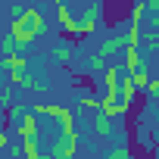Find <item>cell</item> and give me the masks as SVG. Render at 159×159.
<instances>
[{
    "mask_svg": "<svg viewBox=\"0 0 159 159\" xmlns=\"http://www.w3.org/2000/svg\"><path fill=\"white\" fill-rule=\"evenodd\" d=\"M147 7H150V13H156L159 10V0H147Z\"/></svg>",
    "mask_w": 159,
    "mask_h": 159,
    "instance_id": "18",
    "label": "cell"
},
{
    "mask_svg": "<svg viewBox=\"0 0 159 159\" xmlns=\"http://www.w3.org/2000/svg\"><path fill=\"white\" fill-rule=\"evenodd\" d=\"M156 153H159V147H156Z\"/></svg>",
    "mask_w": 159,
    "mask_h": 159,
    "instance_id": "19",
    "label": "cell"
},
{
    "mask_svg": "<svg viewBox=\"0 0 159 159\" xmlns=\"http://www.w3.org/2000/svg\"><path fill=\"white\" fill-rule=\"evenodd\" d=\"M69 56H72V47H69V44H56L53 59H56V62H69Z\"/></svg>",
    "mask_w": 159,
    "mask_h": 159,
    "instance_id": "10",
    "label": "cell"
},
{
    "mask_svg": "<svg viewBox=\"0 0 159 159\" xmlns=\"http://www.w3.org/2000/svg\"><path fill=\"white\" fill-rule=\"evenodd\" d=\"M10 13H13L10 25H19V28H25L31 34H41L44 31V16L34 7H10Z\"/></svg>",
    "mask_w": 159,
    "mask_h": 159,
    "instance_id": "1",
    "label": "cell"
},
{
    "mask_svg": "<svg viewBox=\"0 0 159 159\" xmlns=\"http://www.w3.org/2000/svg\"><path fill=\"white\" fill-rule=\"evenodd\" d=\"M147 94H150V97H159V78H150V84H147Z\"/></svg>",
    "mask_w": 159,
    "mask_h": 159,
    "instance_id": "15",
    "label": "cell"
},
{
    "mask_svg": "<svg viewBox=\"0 0 159 159\" xmlns=\"http://www.w3.org/2000/svg\"><path fill=\"white\" fill-rule=\"evenodd\" d=\"M10 34H13V41L19 44V47H28L38 34H31V31H25V28H19V25H10Z\"/></svg>",
    "mask_w": 159,
    "mask_h": 159,
    "instance_id": "7",
    "label": "cell"
},
{
    "mask_svg": "<svg viewBox=\"0 0 159 159\" xmlns=\"http://www.w3.org/2000/svg\"><path fill=\"white\" fill-rule=\"evenodd\" d=\"M94 131H97L100 137H109V134H112V116L100 109V112L94 116Z\"/></svg>",
    "mask_w": 159,
    "mask_h": 159,
    "instance_id": "5",
    "label": "cell"
},
{
    "mask_svg": "<svg viewBox=\"0 0 159 159\" xmlns=\"http://www.w3.org/2000/svg\"><path fill=\"white\" fill-rule=\"evenodd\" d=\"M150 25L159 31V10H156V13H150Z\"/></svg>",
    "mask_w": 159,
    "mask_h": 159,
    "instance_id": "17",
    "label": "cell"
},
{
    "mask_svg": "<svg viewBox=\"0 0 159 159\" xmlns=\"http://www.w3.org/2000/svg\"><path fill=\"white\" fill-rule=\"evenodd\" d=\"M106 156H109V159H128V147H112Z\"/></svg>",
    "mask_w": 159,
    "mask_h": 159,
    "instance_id": "14",
    "label": "cell"
},
{
    "mask_svg": "<svg viewBox=\"0 0 159 159\" xmlns=\"http://www.w3.org/2000/svg\"><path fill=\"white\" fill-rule=\"evenodd\" d=\"M131 81H134V88H137V91H147V84H150V75H147V69H137V72H131Z\"/></svg>",
    "mask_w": 159,
    "mask_h": 159,
    "instance_id": "8",
    "label": "cell"
},
{
    "mask_svg": "<svg viewBox=\"0 0 159 159\" xmlns=\"http://www.w3.org/2000/svg\"><path fill=\"white\" fill-rule=\"evenodd\" d=\"M103 59H106V56H100V53H97V56L91 59V72H94V75H100V72H106V62H103Z\"/></svg>",
    "mask_w": 159,
    "mask_h": 159,
    "instance_id": "13",
    "label": "cell"
},
{
    "mask_svg": "<svg viewBox=\"0 0 159 159\" xmlns=\"http://www.w3.org/2000/svg\"><path fill=\"white\" fill-rule=\"evenodd\" d=\"M0 100H3V106H10V103H13V91H3V94H0Z\"/></svg>",
    "mask_w": 159,
    "mask_h": 159,
    "instance_id": "16",
    "label": "cell"
},
{
    "mask_svg": "<svg viewBox=\"0 0 159 159\" xmlns=\"http://www.w3.org/2000/svg\"><path fill=\"white\" fill-rule=\"evenodd\" d=\"M140 62H143L140 47H125V72H137V69H140Z\"/></svg>",
    "mask_w": 159,
    "mask_h": 159,
    "instance_id": "6",
    "label": "cell"
},
{
    "mask_svg": "<svg viewBox=\"0 0 159 159\" xmlns=\"http://www.w3.org/2000/svg\"><path fill=\"white\" fill-rule=\"evenodd\" d=\"M81 106H88V109H103V100H100V97H91V94H81Z\"/></svg>",
    "mask_w": 159,
    "mask_h": 159,
    "instance_id": "12",
    "label": "cell"
},
{
    "mask_svg": "<svg viewBox=\"0 0 159 159\" xmlns=\"http://www.w3.org/2000/svg\"><path fill=\"white\" fill-rule=\"evenodd\" d=\"M7 75H10L13 84H19V88H25V91H38V88H44L38 78H34L31 72H25V69H7Z\"/></svg>",
    "mask_w": 159,
    "mask_h": 159,
    "instance_id": "2",
    "label": "cell"
},
{
    "mask_svg": "<svg viewBox=\"0 0 159 159\" xmlns=\"http://www.w3.org/2000/svg\"><path fill=\"white\" fill-rule=\"evenodd\" d=\"M156 47H159V31L150 25V31L143 34V50H156Z\"/></svg>",
    "mask_w": 159,
    "mask_h": 159,
    "instance_id": "9",
    "label": "cell"
},
{
    "mask_svg": "<svg viewBox=\"0 0 159 159\" xmlns=\"http://www.w3.org/2000/svg\"><path fill=\"white\" fill-rule=\"evenodd\" d=\"M22 150H25V156H28V159H38V156H41V143H38V140H25V143H22Z\"/></svg>",
    "mask_w": 159,
    "mask_h": 159,
    "instance_id": "11",
    "label": "cell"
},
{
    "mask_svg": "<svg viewBox=\"0 0 159 159\" xmlns=\"http://www.w3.org/2000/svg\"><path fill=\"white\" fill-rule=\"evenodd\" d=\"M56 19H59L62 31H69V34H78V19L72 16V10H69L66 3H59V10H56Z\"/></svg>",
    "mask_w": 159,
    "mask_h": 159,
    "instance_id": "3",
    "label": "cell"
},
{
    "mask_svg": "<svg viewBox=\"0 0 159 159\" xmlns=\"http://www.w3.org/2000/svg\"><path fill=\"white\" fill-rule=\"evenodd\" d=\"M125 47H128V34H116V38H109V41L100 47V56L109 59L112 53H119V50H125Z\"/></svg>",
    "mask_w": 159,
    "mask_h": 159,
    "instance_id": "4",
    "label": "cell"
}]
</instances>
